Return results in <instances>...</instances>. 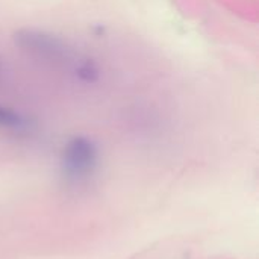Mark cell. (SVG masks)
Masks as SVG:
<instances>
[{"label":"cell","mask_w":259,"mask_h":259,"mask_svg":"<svg viewBox=\"0 0 259 259\" xmlns=\"http://www.w3.org/2000/svg\"><path fill=\"white\" fill-rule=\"evenodd\" d=\"M24 126H26V120L23 118L21 114L12 111L11 108L0 105V127L18 131V129H23Z\"/></svg>","instance_id":"obj_3"},{"label":"cell","mask_w":259,"mask_h":259,"mask_svg":"<svg viewBox=\"0 0 259 259\" xmlns=\"http://www.w3.org/2000/svg\"><path fill=\"white\" fill-rule=\"evenodd\" d=\"M14 42L23 52L44 61H64L68 58L70 50L67 44L58 36L36 30V29H20L14 33Z\"/></svg>","instance_id":"obj_2"},{"label":"cell","mask_w":259,"mask_h":259,"mask_svg":"<svg viewBox=\"0 0 259 259\" xmlns=\"http://www.w3.org/2000/svg\"><path fill=\"white\" fill-rule=\"evenodd\" d=\"M76 76L82 80V82H96L99 79V68L96 65L94 61L91 59H83L82 62H79L76 65Z\"/></svg>","instance_id":"obj_4"},{"label":"cell","mask_w":259,"mask_h":259,"mask_svg":"<svg viewBox=\"0 0 259 259\" xmlns=\"http://www.w3.org/2000/svg\"><path fill=\"white\" fill-rule=\"evenodd\" d=\"M99 162L96 143L83 135L73 137L61 152V171L68 182H82L88 179Z\"/></svg>","instance_id":"obj_1"}]
</instances>
